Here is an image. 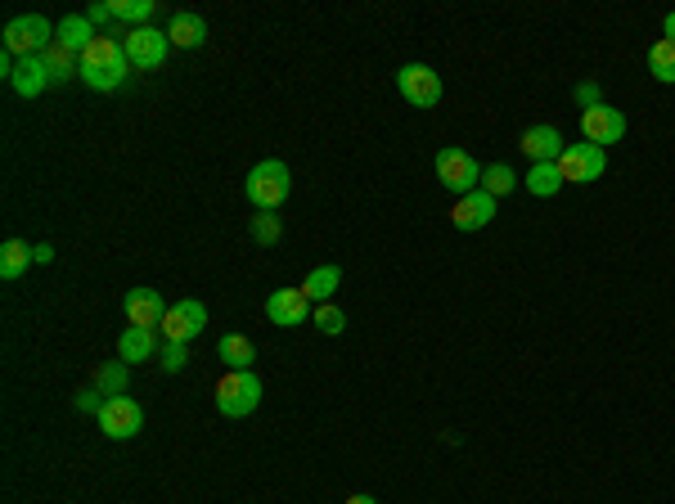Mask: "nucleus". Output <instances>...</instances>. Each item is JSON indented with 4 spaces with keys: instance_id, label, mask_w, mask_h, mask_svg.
Wrapping results in <instances>:
<instances>
[{
    "instance_id": "0eeeda50",
    "label": "nucleus",
    "mask_w": 675,
    "mask_h": 504,
    "mask_svg": "<svg viewBox=\"0 0 675 504\" xmlns=\"http://www.w3.org/2000/svg\"><path fill=\"white\" fill-rule=\"evenodd\" d=\"M158 329H162V338H167V342H189V338H198V333L207 329V306L194 302V297H185V302H171Z\"/></svg>"
},
{
    "instance_id": "dca6fc26",
    "label": "nucleus",
    "mask_w": 675,
    "mask_h": 504,
    "mask_svg": "<svg viewBox=\"0 0 675 504\" xmlns=\"http://www.w3.org/2000/svg\"><path fill=\"white\" fill-rule=\"evenodd\" d=\"M158 356V338H153V329H144V324H131V329L117 338V360H126V365H140V360H153Z\"/></svg>"
},
{
    "instance_id": "412c9836",
    "label": "nucleus",
    "mask_w": 675,
    "mask_h": 504,
    "mask_svg": "<svg viewBox=\"0 0 675 504\" xmlns=\"http://www.w3.org/2000/svg\"><path fill=\"white\" fill-rule=\"evenodd\" d=\"M522 185H527L536 198H554L567 180H563V171H558V162H531V171L522 176Z\"/></svg>"
},
{
    "instance_id": "4468645a",
    "label": "nucleus",
    "mask_w": 675,
    "mask_h": 504,
    "mask_svg": "<svg viewBox=\"0 0 675 504\" xmlns=\"http://www.w3.org/2000/svg\"><path fill=\"white\" fill-rule=\"evenodd\" d=\"M122 306H126V320L144 324V329H158L162 315H167V302H162L158 288H131V293L122 297Z\"/></svg>"
},
{
    "instance_id": "1a4fd4ad",
    "label": "nucleus",
    "mask_w": 675,
    "mask_h": 504,
    "mask_svg": "<svg viewBox=\"0 0 675 504\" xmlns=\"http://www.w3.org/2000/svg\"><path fill=\"white\" fill-rule=\"evenodd\" d=\"M99 428H104V437L126 441L144 428V410L131 401V396H108L104 410H99Z\"/></svg>"
},
{
    "instance_id": "72a5a7b5",
    "label": "nucleus",
    "mask_w": 675,
    "mask_h": 504,
    "mask_svg": "<svg viewBox=\"0 0 675 504\" xmlns=\"http://www.w3.org/2000/svg\"><path fill=\"white\" fill-rule=\"evenodd\" d=\"M32 261H36V266H50L54 248H50V243H32Z\"/></svg>"
},
{
    "instance_id": "6ab92c4d",
    "label": "nucleus",
    "mask_w": 675,
    "mask_h": 504,
    "mask_svg": "<svg viewBox=\"0 0 675 504\" xmlns=\"http://www.w3.org/2000/svg\"><path fill=\"white\" fill-rule=\"evenodd\" d=\"M216 360H221L225 369H252L257 347H252V338H243V333H225V338L216 342Z\"/></svg>"
},
{
    "instance_id": "473e14b6",
    "label": "nucleus",
    "mask_w": 675,
    "mask_h": 504,
    "mask_svg": "<svg viewBox=\"0 0 675 504\" xmlns=\"http://www.w3.org/2000/svg\"><path fill=\"white\" fill-rule=\"evenodd\" d=\"M86 18H90V23H95V27H104L108 18H113V5H104V0H95V5L86 9Z\"/></svg>"
},
{
    "instance_id": "9d476101",
    "label": "nucleus",
    "mask_w": 675,
    "mask_h": 504,
    "mask_svg": "<svg viewBox=\"0 0 675 504\" xmlns=\"http://www.w3.org/2000/svg\"><path fill=\"white\" fill-rule=\"evenodd\" d=\"M122 45H126L131 68H162V59H167V50H171L167 32H158V27H131Z\"/></svg>"
},
{
    "instance_id": "b1692460",
    "label": "nucleus",
    "mask_w": 675,
    "mask_h": 504,
    "mask_svg": "<svg viewBox=\"0 0 675 504\" xmlns=\"http://www.w3.org/2000/svg\"><path fill=\"white\" fill-rule=\"evenodd\" d=\"M32 266V248L23 239H5L0 243V279H18Z\"/></svg>"
},
{
    "instance_id": "a211bd4d",
    "label": "nucleus",
    "mask_w": 675,
    "mask_h": 504,
    "mask_svg": "<svg viewBox=\"0 0 675 504\" xmlns=\"http://www.w3.org/2000/svg\"><path fill=\"white\" fill-rule=\"evenodd\" d=\"M9 86L18 90L23 99H36L45 86H50V72H45V59L36 54V59H18V68H14V77H9Z\"/></svg>"
},
{
    "instance_id": "cd10ccee",
    "label": "nucleus",
    "mask_w": 675,
    "mask_h": 504,
    "mask_svg": "<svg viewBox=\"0 0 675 504\" xmlns=\"http://www.w3.org/2000/svg\"><path fill=\"white\" fill-rule=\"evenodd\" d=\"M279 234H284V221H279V212H257V216H252V243L270 248V243H279Z\"/></svg>"
},
{
    "instance_id": "4be33fe9",
    "label": "nucleus",
    "mask_w": 675,
    "mask_h": 504,
    "mask_svg": "<svg viewBox=\"0 0 675 504\" xmlns=\"http://www.w3.org/2000/svg\"><path fill=\"white\" fill-rule=\"evenodd\" d=\"M41 59H45V72H50V86H54V81H72V77H81V54L63 50L59 41H54L50 50L41 54Z\"/></svg>"
},
{
    "instance_id": "423d86ee",
    "label": "nucleus",
    "mask_w": 675,
    "mask_h": 504,
    "mask_svg": "<svg viewBox=\"0 0 675 504\" xmlns=\"http://www.w3.org/2000/svg\"><path fill=\"white\" fill-rule=\"evenodd\" d=\"M396 90L405 95V104L432 108L441 99V77H437V68H428V63H405V68L396 72Z\"/></svg>"
},
{
    "instance_id": "20e7f679",
    "label": "nucleus",
    "mask_w": 675,
    "mask_h": 504,
    "mask_svg": "<svg viewBox=\"0 0 675 504\" xmlns=\"http://www.w3.org/2000/svg\"><path fill=\"white\" fill-rule=\"evenodd\" d=\"M437 180L455 198H464V194H473V189L482 185V167H477V158L473 153H464V149H441L437 153Z\"/></svg>"
},
{
    "instance_id": "6e6552de",
    "label": "nucleus",
    "mask_w": 675,
    "mask_h": 504,
    "mask_svg": "<svg viewBox=\"0 0 675 504\" xmlns=\"http://www.w3.org/2000/svg\"><path fill=\"white\" fill-rule=\"evenodd\" d=\"M581 135L585 144H599V149H608V144H617L621 135H626V113L612 104H594L581 113Z\"/></svg>"
},
{
    "instance_id": "aec40b11",
    "label": "nucleus",
    "mask_w": 675,
    "mask_h": 504,
    "mask_svg": "<svg viewBox=\"0 0 675 504\" xmlns=\"http://www.w3.org/2000/svg\"><path fill=\"white\" fill-rule=\"evenodd\" d=\"M338 284H342V266H333V261H329V266H315L311 275L302 279V293L320 306V302H329V297L338 293Z\"/></svg>"
},
{
    "instance_id": "ddd939ff",
    "label": "nucleus",
    "mask_w": 675,
    "mask_h": 504,
    "mask_svg": "<svg viewBox=\"0 0 675 504\" xmlns=\"http://www.w3.org/2000/svg\"><path fill=\"white\" fill-rule=\"evenodd\" d=\"M518 149L527 153L531 162H558V158H563L567 144H563V131H558V126L540 122V126H527V131H522Z\"/></svg>"
},
{
    "instance_id": "c756f323",
    "label": "nucleus",
    "mask_w": 675,
    "mask_h": 504,
    "mask_svg": "<svg viewBox=\"0 0 675 504\" xmlns=\"http://www.w3.org/2000/svg\"><path fill=\"white\" fill-rule=\"evenodd\" d=\"M158 365L167 369V374H180V369L189 365V342H162V347H158Z\"/></svg>"
},
{
    "instance_id": "c85d7f7f",
    "label": "nucleus",
    "mask_w": 675,
    "mask_h": 504,
    "mask_svg": "<svg viewBox=\"0 0 675 504\" xmlns=\"http://www.w3.org/2000/svg\"><path fill=\"white\" fill-rule=\"evenodd\" d=\"M315 329L329 333V338H338V333L347 329V311H342V306H333V302H320V306H315Z\"/></svg>"
},
{
    "instance_id": "39448f33",
    "label": "nucleus",
    "mask_w": 675,
    "mask_h": 504,
    "mask_svg": "<svg viewBox=\"0 0 675 504\" xmlns=\"http://www.w3.org/2000/svg\"><path fill=\"white\" fill-rule=\"evenodd\" d=\"M558 171H563L567 185H590L608 171V149L599 144H567L563 158H558Z\"/></svg>"
},
{
    "instance_id": "5701e85b",
    "label": "nucleus",
    "mask_w": 675,
    "mask_h": 504,
    "mask_svg": "<svg viewBox=\"0 0 675 504\" xmlns=\"http://www.w3.org/2000/svg\"><path fill=\"white\" fill-rule=\"evenodd\" d=\"M522 180H518V171L509 167V162H491V167H482V194H491V198H504V194H513Z\"/></svg>"
},
{
    "instance_id": "f3484780",
    "label": "nucleus",
    "mask_w": 675,
    "mask_h": 504,
    "mask_svg": "<svg viewBox=\"0 0 675 504\" xmlns=\"http://www.w3.org/2000/svg\"><path fill=\"white\" fill-rule=\"evenodd\" d=\"M167 41L180 45V50H198V45L207 41V23L198 14H189V9H180V14H171V23H167Z\"/></svg>"
},
{
    "instance_id": "2eb2a0df",
    "label": "nucleus",
    "mask_w": 675,
    "mask_h": 504,
    "mask_svg": "<svg viewBox=\"0 0 675 504\" xmlns=\"http://www.w3.org/2000/svg\"><path fill=\"white\" fill-rule=\"evenodd\" d=\"M95 36H99V27L90 23L86 14H63V23L54 27V41H59L63 50H72V54H86Z\"/></svg>"
},
{
    "instance_id": "7c9ffc66",
    "label": "nucleus",
    "mask_w": 675,
    "mask_h": 504,
    "mask_svg": "<svg viewBox=\"0 0 675 504\" xmlns=\"http://www.w3.org/2000/svg\"><path fill=\"white\" fill-rule=\"evenodd\" d=\"M572 99L581 104V113L585 108H594V104H603V90L594 86V81H576V90H572Z\"/></svg>"
},
{
    "instance_id": "f8f14e48",
    "label": "nucleus",
    "mask_w": 675,
    "mask_h": 504,
    "mask_svg": "<svg viewBox=\"0 0 675 504\" xmlns=\"http://www.w3.org/2000/svg\"><path fill=\"white\" fill-rule=\"evenodd\" d=\"M491 216H495V198L482 194V189H473V194L455 198V207H450V225H455V230H464V234H473V230H482V225H491Z\"/></svg>"
},
{
    "instance_id": "2f4dec72",
    "label": "nucleus",
    "mask_w": 675,
    "mask_h": 504,
    "mask_svg": "<svg viewBox=\"0 0 675 504\" xmlns=\"http://www.w3.org/2000/svg\"><path fill=\"white\" fill-rule=\"evenodd\" d=\"M99 396H104L99 387H86V392H77V405H81V410H90V414H99V410H104V401H99Z\"/></svg>"
},
{
    "instance_id": "bb28decb",
    "label": "nucleus",
    "mask_w": 675,
    "mask_h": 504,
    "mask_svg": "<svg viewBox=\"0 0 675 504\" xmlns=\"http://www.w3.org/2000/svg\"><path fill=\"white\" fill-rule=\"evenodd\" d=\"M153 9H158L153 0H113V18H122L131 27H149Z\"/></svg>"
},
{
    "instance_id": "a878e982",
    "label": "nucleus",
    "mask_w": 675,
    "mask_h": 504,
    "mask_svg": "<svg viewBox=\"0 0 675 504\" xmlns=\"http://www.w3.org/2000/svg\"><path fill=\"white\" fill-rule=\"evenodd\" d=\"M648 72L662 86H675V41H653L648 45Z\"/></svg>"
},
{
    "instance_id": "9b49d317",
    "label": "nucleus",
    "mask_w": 675,
    "mask_h": 504,
    "mask_svg": "<svg viewBox=\"0 0 675 504\" xmlns=\"http://www.w3.org/2000/svg\"><path fill=\"white\" fill-rule=\"evenodd\" d=\"M266 315H270V324L297 329V324L311 320V297L302 293V284L297 288H275V293L266 297Z\"/></svg>"
},
{
    "instance_id": "7ed1b4c3",
    "label": "nucleus",
    "mask_w": 675,
    "mask_h": 504,
    "mask_svg": "<svg viewBox=\"0 0 675 504\" xmlns=\"http://www.w3.org/2000/svg\"><path fill=\"white\" fill-rule=\"evenodd\" d=\"M54 45V27L50 18L41 14H18L5 23V50L14 54V59H36V54H45Z\"/></svg>"
},
{
    "instance_id": "f03ea898",
    "label": "nucleus",
    "mask_w": 675,
    "mask_h": 504,
    "mask_svg": "<svg viewBox=\"0 0 675 504\" xmlns=\"http://www.w3.org/2000/svg\"><path fill=\"white\" fill-rule=\"evenodd\" d=\"M261 405V378L252 369H230V374L216 383V410L225 419H243Z\"/></svg>"
},
{
    "instance_id": "f704fd0d",
    "label": "nucleus",
    "mask_w": 675,
    "mask_h": 504,
    "mask_svg": "<svg viewBox=\"0 0 675 504\" xmlns=\"http://www.w3.org/2000/svg\"><path fill=\"white\" fill-rule=\"evenodd\" d=\"M662 41H675V9L662 18Z\"/></svg>"
},
{
    "instance_id": "c9c22d12",
    "label": "nucleus",
    "mask_w": 675,
    "mask_h": 504,
    "mask_svg": "<svg viewBox=\"0 0 675 504\" xmlns=\"http://www.w3.org/2000/svg\"><path fill=\"white\" fill-rule=\"evenodd\" d=\"M347 504H378L374 495H347Z\"/></svg>"
},
{
    "instance_id": "f257e3e1",
    "label": "nucleus",
    "mask_w": 675,
    "mask_h": 504,
    "mask_svg": "<svg viewBox=\"0 0 675 504\" xmlns=\"http://www.w3.org/2000/svg\"><path fill=\"white\" fill-rule=\"evenodd\" d=\"M288 189H293V176H288V167L279 158L257 162V167L248 171V180H243V194H248V203L257 207V212H279Z\"/></svg>"
},
{
    "instance_id": "393cba45",
    "label": "nucleus",
    "mask_w": 675,
    "mask_h": 504,
    "mask_svg": "<svg viewBox=\"0 0 675 504\" xmlns=\"http://www.w3.org/2000/svg\"><path fill=\"white\" fill-rule=\"evenodd\" d=\"M126 378H131V365H126V360H108V365L95 369V387L104 392V401L108 396H126Z\"/></svg>"
}]
</instances>
